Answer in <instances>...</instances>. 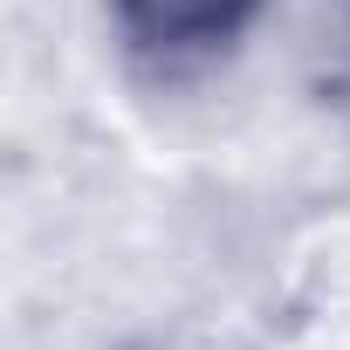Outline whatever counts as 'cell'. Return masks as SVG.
<instances>
[{
	"instance_id": "7a4b0ae2",
	"label": "cell",
	"mask_w": 350,
	"mask_h": 350,
	"mask_svg": "<svg viewBox=\"0 0 350 350\" xmlns=\"http://www.w3.org/2000/svg\"><path fill=\"white\" fill-rule=\"evenodd\" d=\"M316 76H323V96L350 110V0H336V14L323 21V42H316Z\"/></svg>"
},
{
	"instance_id": "6da1fadb",
	"label": "cell",
	"mask_w": 350,
	"mask_h": 350,
	"mask_svg": "<svg viewBox=\"0 0 350 350\" xmlns=\"http://www.w3.org/2000/svg\"><path fill=\"white\" fill-rule=\"evenodd\" d=\"M261 8L268 0H110L124 49L151 69H186L234 49Z\"/></svg>"
}]
</instances>
